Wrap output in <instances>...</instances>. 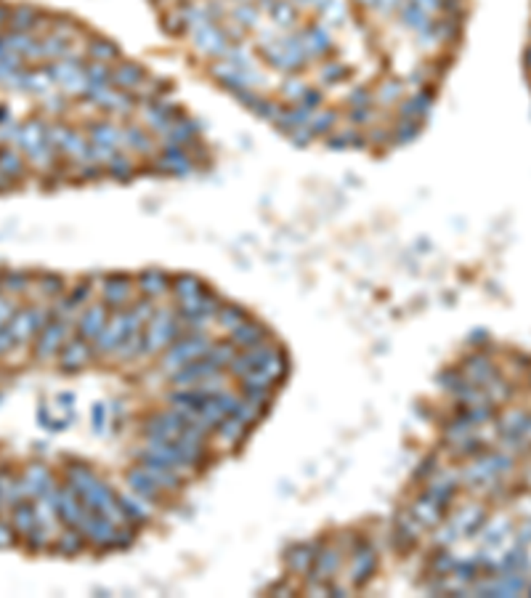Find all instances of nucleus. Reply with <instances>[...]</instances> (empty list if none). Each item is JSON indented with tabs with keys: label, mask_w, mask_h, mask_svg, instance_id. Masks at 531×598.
I'll return each mask as SVG.
<instances>
[{
	"label": "nucleus",
	"mask_w": 531,
	"mask_h": 598,
	"mask_svg": "<svg viewBox=\"0 0 531 598\" xmlns=\"http://www.w3.org/2000/svg\"><path fill=\"white\" fill-rule=\"evenodd\" d=\"M16 543H19V538H16L14 527L9 524V518H0V550L3 548H14Z\"/></svg>",
	"instance_id": "1"
}]
</instances>
